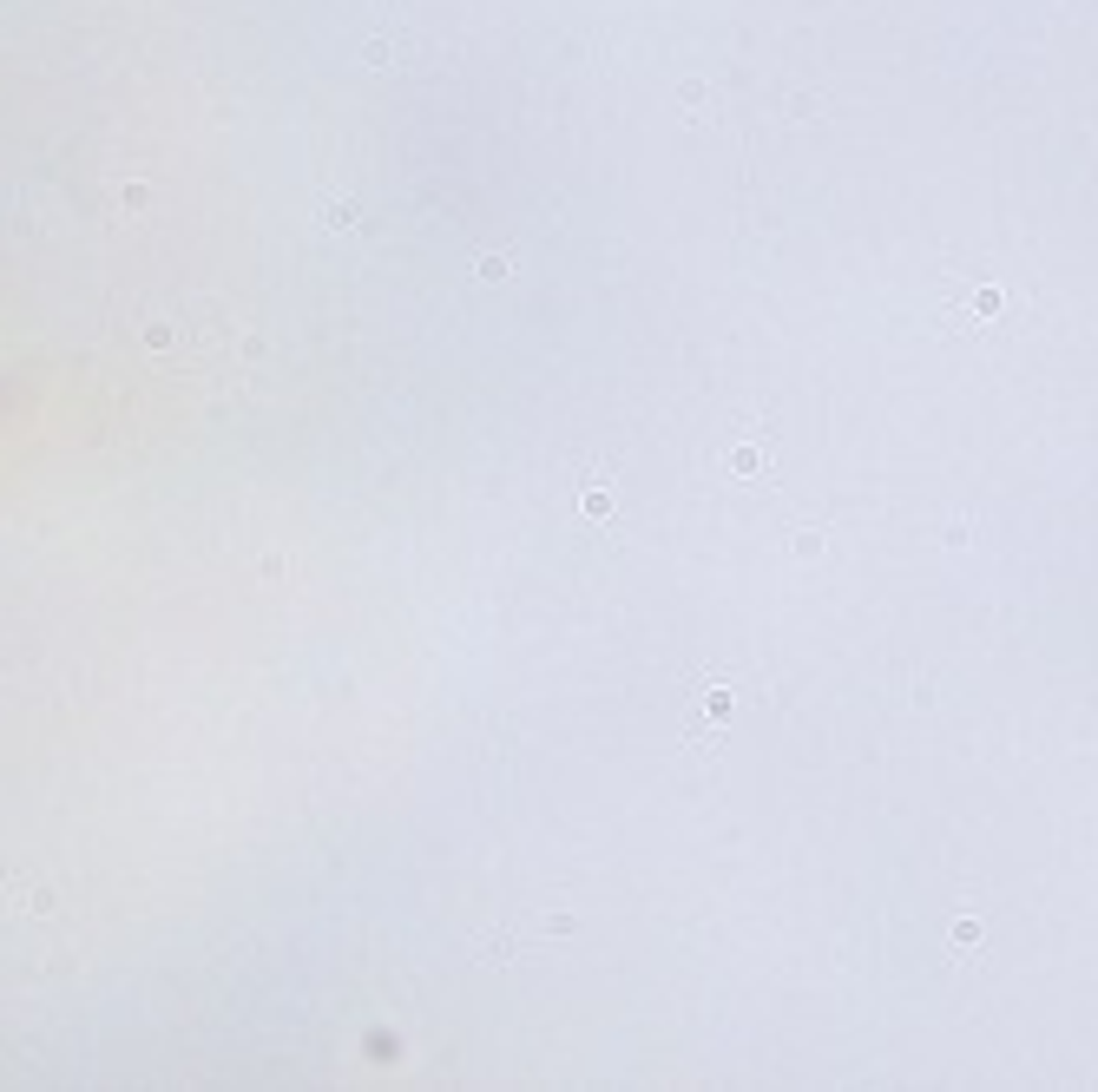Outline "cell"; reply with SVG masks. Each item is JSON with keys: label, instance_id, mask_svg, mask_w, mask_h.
Returning a JSON list of instances; mask_svg holds the SVG:
<instances>
[{"label": "cell", "instance_id": "2", "mask_svg": "<svg viewBox=\"0 0 1098 1092\" xmlns=\"http://www.w3.org/2000/svg\"><path fill=\"white\" fill-rule=\"evenodd\" d=\"M579 514H585V520H605V514H612V494H605V487H585Z\"/></svg>", "mask_w": 1098, "mask_h": 1092}, {"label": "cell", "instance_id": "1", "mask_svg": "<svg viewBox=\"0 0 1098 1092\" xmlns=\"http://www.w3.org/2000/svg\"><path fill=\"white\" fill-rule=\"evenodd\" d=\"M731 474H743V481H750V474H756V481H763V474H770V461H763V448H737V455H731Z\"/></svg>", "mask_w": 1098, "mask_h": 1092}, {"label": "cell", "instance_id": "3", "mask_svg": "<svg viewBox=\"0 0 1098 1092\" xmlns=\"http://www.w3.org/2000/svg\"><path fill=\"white\" fill-rule=\"evenodd\" d=\"M323 211H329V224H343V231H349V224H356V205H349V198H329V205H323Z\"/></svg>", "mask_w": 1098, "mask_h": 1092}]
</instances>
